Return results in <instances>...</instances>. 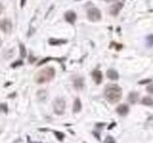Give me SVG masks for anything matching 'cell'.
<instances>
[{
    "mask_svg": "<svg viewBox=\"0 0 153 143\" xmlns=\"http://www.w3.org/2000/svg\"><path fill=\"white\" fill-rule=\"evenodd\" d=\"M104 94H105V99L110 103H117L121 100L123 91L118 84H107Z\"/></svg>",
    "mask_w": 153,
    "mask_h": 143,
    "instance_id": "cell-1",
    "label": "cell"
},
{
    "mask_svg": "<svg viewBox=\"0 0 153 143\" xmlns=\"http://www.w3.org/2000/svg\"><path fill=\"white\" fill-rule=\"evenodd\" d=\"M56 76V69L53 67H46L41 70H39L37 75H36V82L39 84L46 83L48 81H51Z\"/></svg>",
    "mask_w": 153,
    "mask_h": 143,
    "instance_id": "cell-2",
    "label": "cell"
},
{
    "mask_svg": "<svg viewBox=\"0 0 153 143\" xmlns=\"http://www.w3.org/2000/svg\"><path fill=\"white\" fill-rule=\"evenodd\" d=\"M65 108H66V102L62 97H57L53 102V109L54 113L57 115H62L65 113Z\"/></svg>",
    "mask_w": 153,
    "mask_h": 143,
    "instance_id": "cell-3",
    "label": "cell"
},
{
    "mask_svg": "<svg viewBox=\"0 0 153 143\" xmlns=\"http://www.w3.org/2000/svg\"><path fill=\"white\" fill-rule=\"evenodd\" d=\"M87 18L89 20L91 21H99L101 19V12L97 8V7H91L89 11H87Z\"/></svg>",
    "mask_w": 153,
    "mask_h": 143,
    "instance_id": "cell-4",
    "label": "cell"
},
{
    "mask_svg": "<svg viewBox=\"0 0 153 143\" xmlns=\"http://www.w3.org/2000/svg\"><path fill=\"white\" fill-rule=\"evenodd\" d=\"M0 29L6 34H10L12 31V21L10 19H1L0 20Z\"/></svg>",
    "mask_w": 153,
    "mask_h": 143,
    "instance_id": "cell-5",
    "label": "cell"
},
{
    "mask_svg": "<svg viewBox=\"0 0 153 143\" xmlns=\"http://www.w3.org/2000/svg\"><path fill=\"white\" fill-rule=\"evenodd\" d=\"M123 6H124V1H118V3H115L114 5H112L110 7V14L113 15V16H117L119 14V12L121 11Z\"/></svg>",
    "mask_w": 153,
    "mask_h": 143,
    "instance_id": "cell-6",
    "label": "cell"
},
{
    "mask_svg": "<svg viewBox=\"0 0 153 143\" xmlns=\"http://www.w3.org/2000/svg\"><path fill=\"white\" fill-rule=\"evenodd\" d=\"M72 81H73V86L77 91H81L85 86V80L82 76H73L72 78Z\"/></svg>",
    "mask_w": 153,
    "mask_h": 143,
    "instance_id": "cell-7",
    "label": "cell"
},
{
    "mask_svg": "<svg viewBox=\"0 0 153 143\" xmlns=\"http://www.w3.org/2000/svg\"><path fill=\"white\" fill-rule=\"evenodd\" d=\"M65 20L69 24H74L77 20V14L73 11H69L65 13Z\"/></svg>",
    "mask_w": 153,
    "mask_h": 143,
    "instance_id": "cell-8",
    "label": "cell"
},
{
    "mask_svg": "<svg viewBox=\"0 0 153 143\" xmlns=\"http://www.w3.org/2000/svg\"><path fill=\"white\" fill-rule=\"evenodd\" d=\"M92 78H93V80L97 84H100L101 82H103V74H101V72L99 69H94L92 72Z\"/></svg>",
    "mask_w": 153,
    "mask_h": 143,
    "instance_id": "cell-9",
    "label": "cell"
},
{
    "mask_svg": "<svg viewBox=\"0 0 153 143\" xmlns=\"http://www.w3.org/2000/svg\"><path fill=\"white\" fill-rule=\"evenodd\" d=\"M128 112H130V109H128L127 104H120V106L117 107V113L121 116H126L128 114Z\"/></svg>",
    "mask_w": 153,
    "mask_h": 143,
    "instance_id": "cell-10",
    "label": "cell"
},
{
    "mask_svg": "<svg viewBox=\"0 0 153 143\" xmlns=\"http://www.w3.org/2000/svg\"><path fill=\"white\" fill-rule=\"evenodd\" d=\"M106 75L110 80H118L119 79V74H118V72L115 69H112L110 68L107 72H106Z\"/></svg>",
    "mask_w": 153,
    "mask_h": 143,
    "instance_id": "cell-11",
    "label": "cell"
},
{
    "mask_svg": "<svg viewBox=\"0 0 153 143\" xmlns=\"http://www.w3.org/2000/svg\"><path fill=\"white\" fill-rule=\"evenodd\" d=\"M138 99H139V94L137 92H132L128 94V97H127V101L130 103H135L138 102Z\"/></svg>",
    "mask_w": 153,
    "mask_h": 143,
    "instance_id": "cell-12",
    "label": "cell"
},
{
    "mask_svg": "<svg viewBox=\"0 0 153 143\" xmlns=\"http://www.w3.org/2000/svg\"><path fill=\"white\" fill-rule=\"evenodd\" d=\"M81 110V101L80 99H75L74 100V103H73V113H79Z\"/></svg>",
    "mask_w": 153,
    "mask_h": 143,
    "instance_id": "cell-13",
    "label": "cell"
},
{
    "mask_svg": "<svg viewBox=\"0 0 153 143\" xmlns=\"http://www.w3.org/2000/svg\"><path fill=\"white\" fill-rule=\"evenodd\" d=\"M37 96H38L39 101H45L47 99V92L45 89H40V91H38V93H37Z\"/></svg>",
    "mask_w": 153,
    "mask_h": 143,
    "instance_id": "cell-14",
    "label": "cell"
},
{
    "mask_svg": "<svg viewBox=\"0 0 153 143\" xmlns=\"http://www.w3.org/2000/svg\"><path fill=\"white\" fill-rule=\"evenodd\" d=\"M48 44L52 45V46H58V45L66 44V40H64V39H49Z\"/></svg>",
    "mask_w": 153,
    "mask_h": 143,
    "instance_id": "cell-15",
    "label": "cell"
},
{
    "mask_svg": "<svg viewBox=\"0 0 153 143\" xmlns=\"http://www.w3.org/2000/svg\"><path fill=\"white\" fill-rule=\"evenodd\" d=\"M141 103L144 106H148V107H153V99L151 96H146L141 100Z\"/></svg>",
    "mask_w": 153,
    "mask_h": 143,
    "instance_id": "cell-16",
    "label": "cell"
},
{
    "mask_svg": "<svg viewBox=\"0 0 153 143\" xmlns=\"http://www.w3.org/2000/svg\"><path fill=\"white\" fill-rule=\"evenodd\" d=\"M19 47H20V58H21V59H24V58L26 57V48H25L24 44H20V45H19Z\"/></svg>",
    "mask_w": 153,
    "mask_h": 143,
    "instance_id": "cell-17",
    "label": "cell"
},
{
    "mask_svg": "<svg viewBox=\"0 0 153 143\" xmlns=\"http://www.w3.org/2000/svg\"><path fill=\"white\" fill-rule=\"evenodd\" d=\"M0 113H5V114L8 113V107L6 103H0Z\"/></svg>",
    "mask_w": 153,
    "mask_h": 143,
    "instance_id": "cell-18",
    "label": "cell"
},
{
    "mask_svg": "<svg viewBox=\"0 0 153 143\" xmlns=\"http://www.w3.org/2000/svg\"><path fill=\"white\" fill-rule=\"evenodd\" d=\"M21 65H23V60H18V61L13 62V63L11 65V67H12V68H16V67H19V66H21Z\"/></svg>",
    "mask_w": 153,
    "mask_h": 143,
    "instance_id": "cell-19",
    "label": "cell"
},
{
    "mask_svg": "<svg viewBox=\"0 0 153 143\" xmlns=\"http://www.w3.org/2000/svg\"><path fill=\"white\" fill-rule=\"evenodd\" d=\"M146 92L150 93V94H153V83H151L146 87Z\"/></svg>",
    "mask_w": 153,
    "mask_h": 143,
    "instance_id": "cell-20",
    "label": "cell"
},
{
    "mask_svg": "<svg viewBox=\"0 0 153 143\" xmlns=\"http://www.w3.org/2000/svg\"><path fill=\"white\" fill-rule=\"evenodd\" d=\"M105 143H115V140L112 136H107L105 140Z\"/></svg>",
    "mask_w": 153,
    "mask_h": 143,
    "instance_id": "cell-21",
    "label": "cell"
},
{
    "mask_svg": "<svg viewBox=\"0 0 153 143\" xmlns=\"http://www.w3.org/2000/svg\"><path fill=\"white\" fill-rule=\"evenodd\" d=\"M147 46H153V35L147 37Z\"/></svg>",
    "mask_w": 153,
    "mask_h": 143,
    "instance_id": "cell-22",
    "label": "cell"
},
{
    "mask_svg": "<svg viewBox=\"0 0 153 143\" xmlns=\"http://www.w3.org/2000/svg\"><path fill=\"white\" fill-rule=\"evenodd\" d=\"M54 134H56V136H57L59 140H64V135H62L61 133H59V131H54Z\"/></svg>",
    "mask_w": 153,
    "mask_h": 143,
    "instance_id": "cell-23",
    "label": "cell"
},
{
    "mask_svg": "<svg viewBox=\"0 0 153 143\" xmlns=\"http://www.w3.org/2000/svg\"><path fill=\"white\" fill-rule=\"evenodd\" d=\"M49 60H52V58H46L45 60H41V61L39 62V66H40V65H44L45 62H47V61H49Z\"/></svg>",
    "mask_w": 153,
    "mask_h": 143,
    "instance_id": "cell-24",
    "label": "cell"
},
{
    "mask_svg": "<svg viewBox=\"0 0 153 143\" xmlns=\"http://www.w3.org/2000/svg\"><path fill=\"white\" fill-rule=\"evenodd\" d=\"M25 4H26V0H20V6H21V7H24Z\"/></svg>",
    "mask_w": 153,
    "mask_h": 143,
    "instance_id": "cell-25",
    "label": "cell"
},
{
    "mask_svg": "<svg viewBox=\"0 0 153 143\" xmlns=\"http://www.w3.org/2000/svg\"><path fill=\"white\" fill-rule=\"evenodd\" d=\"M148 82H151L150 79H148V80H143V81H140V83H148Z\"/></svg>",
    "mask_w": 153,
    "mask_h": 143,
    "instance_id": "cell-26",
    "label": "cell"
},
{
    "mask_svg": "<svg viewBox=\"0 0 153 143\" xmlns=\"http://www.w3.org/2000/svg\"><path fill=\"white\" fill-rule=\"evenodd\" d=\"M3 12H4V6H3L1 4H0V14H1Z\"/></svg>",
    "mask_w": 153,
    "mask_h": 143,
    "instance_id": "cell-27",
    "label": "cell"
},
{
    "mask_svg": "<svg viewBox=\"0 0 153 143\" xmlns=\"http://www.w3.org/2000/svg\"><path fill=\"white\" fill-rule=\"evenodd\" d=\"M34 61H36V59L33 58V57H31V58H30V62H31V63H32V62H34Z\"/></svg>",
    "mask_w": 153,
    "mask_h": 143,
    "instance_id": "cell-28",
    "label": "cell"
},
{
    "mask_svg": "<svg viewBox=\"0 0 153 143\" xmlns=\"http://www.w3.org/2000/svg\"><path fill=\"white\" fill-rule=\"evenodd\" d=\"M105 1H108L110 3V1H113V0H105Z\"/></svg>",
    "mask_w": 153,
    "mask_h": 143,
    "instance_id": "cell-29",
    "label": "cell"
},
{
    "mask_svg": "<svg viewBox=\"0 0 153 143\" xmlns=\"http://www.w3.org/2000/svg\"><path fill=\"white\" fill-rule=\"evenodd\" d=\"M1 44H3V41H1V39H0V46H1Z\"/></svg>",
    "mask_w": 153,
    "mask_h": 143,
    "instance_id": "cell-30",
    "label": "cell"
},
{
    "mask_svg": "<svg viewBox=\"0 0 153 143\" xmlns=\"http://www.w3.org/2000/svg\"><path fill=\"white\" fill-rule=\"evenodd\" d=\"M75 1H78V0H75Z\"/></svg>",
    "mask_w": 153,
    "mask_h": 143,
    "instance_id": "cell-31",
    "label": "cell"
}]
</instances>
